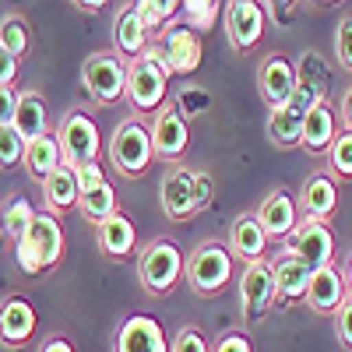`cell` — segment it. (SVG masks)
I'll return each mask as SVG.
<instances>
[{"instance_id": "obj_1", "label": "cell", "mask_w": 352, "mask_h": 352, "mask_svg": "<svg viewBox=\"0 0 352 352\" xmlns=\"http://www.w3.org/2000/svg\"><path fill=\"white\" fill-rule=\"evenodd\" d=\"M169 64H166V53L159 43H148L141 56L127 60V92L124 99L131 102V109L141 113H159L166 106L169 96Z\"/></svg>"}, {"instance_id": "obj_2", "label": "cell", "mask_w": 352, "mask_h": 352, "mask_svg": "<svg viewBox=\"0 0 352 352\" xmlns=\"http://www.w3.org/2000/svg\"><path fill=\"white\" fill-rule=\"evenodd\" d=\"M106 159L113 166V173H120L124 180H141L144 173L155 162V148H152V124H144L141 116H124L113 127L109 144H106Z\"/></svg>"}, {"instance_id": "obj_3", "label": "cell", "mask_w": 352, "mask_h": 352, "mask_svg": "<svg viewBox=\"0 0 352 352\" xmlns=\"http://www.w3.org/2000/svg\"><path fill=\"white\" fill-rule=\"evenodd\" d=\"M64 257V229L50 212H36L28 232L14 243V264L25 275H43Z\"/></svg>"}, {"instance_id": "obj_4", "label": "cell", "mask_w": 352, "mask_h": 352, "mask_svg": "<svg viewBox=\"0 0 352 352\" xmlns=\"http://www.w3.org/2000/svg\"><path fill=\"white\" fill-rule=\"evenodd\" d=\"M187 257L169 236H155L138 250V282L148 296H166L180 285Z\"/></svg>"}, {"instance_id": "obj_5", "label": "cell", "mask_w": 352, "mask_h": 352, "mask_svg": "<svg viewBox=\"0 0 352 352\" xmlns=\"http://www.w3.org/2000/svg\"><path fill=\"white\" fill-rule=\"evenodd\" d=\"M187 285L197 292V296H219L222 289H229L232 282V254L222 240H201L190 257H187V268H184Z\"/></svg>"}, {"instance_id": "obj_6", "label": "cell", "mask_w": 352, "mask_h": 352, "mask_svg": "<svg viewBox=\"0 0 352 352\" xmlns=\"http://www.w3.org/2000/svg\"><path fill=\"white\" fill-rule=\"evenodd\" d=\"M56 141H60V152H64V162H71L74 169L78 166H88V162H99V152H102V141H99V124L92 120V113L81 109V106H71L60 124H56Z\"/></svg>"}, {"instance_id": "obj_7", "label": "cell", "mask_w": 352, "mask_h": 352, "mask_svg": "<svg viewBox=\"0 0 352 352\" xmlns=\"http://www.w3.org/2000/svg\"><path fill=\"white\" fill-rule=\"evenodd\" d=\"M81 85L96 106H113L127 92V60L116 53H92L81 64Z\"/></svg>"}, {"instance_id": "obj_8", "label": "cell", "mask_w": 352, "mask_h": 352, "mask_svg": "<svg viewBox=\"0 0 352 352\" xmlns=\"http://www.w3.org/2000/svg\"><path fill=\"white\" fill-rule=\"evenodd\" d=\"M278 292H275V268L268 257L250 261L243 264V275H240V314L247 324H261L268 310L275 307Z\"/></svg>"}, {"instance_id": "obj_9", "label": "cell", "mask_w": 352, "mask_h": 352, "mask_svg": "<svg viewBox=\"0 0 352 352\" xmlns=\"http://www.w3.org/2000/svg\"><path fill=\"white\" fill-rule=\"evenodd\" d=\"M222 25H226L229 46L236 53H250L261 46L264 32H268V14H264L261 0H226Z\"/></svg>"}, {"instance_id": "obj_10", "label": "cell", "mask_w": 352, "mask_h": 352, "mask_svg": "<svg viewBox=\"0 0 352 352\" xmlns=\"http://www.w3.org/2000/svg\"><path fill=\"white\" fill-rule=\"evenodd\" d=\"M152 148H155V159L162 162H184L187 148H190V124L187 116L180 113V106L166 102L155 116H152Z\"/></svg>"}, {"instance_id": "obj_11", "label": "cell", "mask_w": 352, "mask_h": 352, "mask_svg": "<svg viewBox=\"0 0 352 352\" xmlns=\"http://www.w3.org/2000/svg\"><path fill=\"white\" fill-rule=\"evenodd\" d=\"M285 247H289L292 254H300V257L310 264V272L328 268V264H335V257H338L331 226H328V222H317V219H303V222L296 226V232L285 240Z\"/></svg>"}, {"instance_id": "obj_12", "label": "cell", "mask_w": 352, "mask_h": 352, "mask_svg": "<svg viewBox=\"0 0 352 352\" xmlns=\"http://www.w3.org/2000/svg\"><path fill=\"white\" fill-rule=\"evenodd\" d=\"M159 201H162V212L169 222H190L194 212V169L187 162H173L162 173V184H159Z\"/></svg>"}, {"instance_id": "obj_13", "label": "cell", "mask_w": 352, "mask_h": 352, "mask_svg": "<svg viewBox=\"0 0 352 352\" xmlns=\"http://www.w3.org/2000/svg\"><path fill=\"white\" fill-rule=\"evenodd\" d=\"M162 53H166V64H169V74H180V78H190L197 67H201V56H204V43H201V32L190 28L187 21H176L162 32Z\"/></svg>"}, {"instance_id": "obj_14", "label": "cell", "mask_w": 352, "mask_h": 352, "mask_svg": "<svg viewBox=\"0 0 352 352\" xmlns=\"http://www.w3.org/2000/svg\"><path fill=\"white\" fill-rule=\"evenodd\" d=\"M254 215H257L261 229L268 232V240H278V243H285L292 232H296V226L303 222L296 197H292L289 190H282V187L268 190V197L257 204V212H254Z\"/></svg>"}, {"instance_id": "obj_15", "label": "cell", "mask_w": 352, "mask_h": 352, "mask_svg": "<svg viewBox=\"0 0 352 352\" xmlns=\"http://www.w3.org/2000/svg\"><path fill=\"white\" fill-rule=\"evenodd\" d=\"M338 180L328 173V169H317V173H310L307 180H303V187H300V197H296V204H300V215H307V219H317V222H328V219H335V212H338Z\"/></svg>"}, {"instance_id": "obj_16", "label": "cell", "mask_w": 352, "mask_h": 352, "mask_svg": "<svg viewBox=\"0 0 352 352\" xmlns=\"http://www.w3.org/2000/svg\"><path fill=\"white\" fill-rule=\"evenodd\" d=\"M296 85H300V71H296V64H289L285 56L272 53V56H264V60H261L257 88H261V99L268 102L272 109L285 106L292 99V92H296Z\"/></svg>"}, {"instance_id": "obj_17", "label": "cell", "mask_w": 352, "mask_h": 352, "mask_svg": "<svg viewBox=\"0 0 352 352\" xmlns=\"http://www.w3.org/2000/svg\"><path fill=\"white\" fill-rule=\"evenodd\" d=\"M113 352H169V338L162 324L148 314H131L116 331Z\"/></svg>"}, {"instance_id": "obj_18", "label": "cell", "mask_w": 352, "mask_h": 352, "mask_svg": "<svg viewBox=\"0 0 352 352\" xmlns=\"http://www.w3.org/2000/svg\"><path fill=\"white\" fill-rule=\"evenodd\" d=\"M272 268H275V292H278V300L282 303H303L307 300V289H310V264L300 257V254H292L289 247H282L272 261Z\"/></svg>"}, {"instance_id": "obj_19", "label": "cell", "mask_w": 352, "mask_h": 352, "mask_svg": "<svg viewBox=\"0 0 352 352\" xmlns=\"http://www.w3.org/2000/svg\"><path fill=\"white\" fill-rule=\"evenodd\" d=\"M268 243H272L268 232L261 229V222H257L254 212L236 215V219H232V226H229V232H226V247H229L232 261H243V264L268 257Z\"/></svg>"}, {"instance_id": "obj_20", "label": "cell", "mask_w": 352, "mask_h": 352, "mask_svg": "<svg viewBox=\"0 0 352 352\" xmlns=\"http://www.w3.org/2000/svg\"><path fill=\"white\" fill-rule=\"evenodd\" d=\"M342 120H338V109L331 106V99L317 102L314 109H307L303 116V138H300V148L310 155H328L331 141L338 138Z\"/></svg>"}, {"instance_id": "obj_21", "label": "cell", "mask_w": 352, "mask_h": 352, "mask_svg": "<svg viewBox=\"0 0 352 352\" xmlns=\"http://www.w3.org/2000/svg\"><path fill=\"white\" fill-rule=\"evenodd\" d=\"M96 243L102 250V257L109 261H127L134 250H138V226L116 208L109 219H102L96 226Z\"/></svg>"}, {"instance_id": "obj_22", "label": "cell", "mask_w": 352, "mask_h": 352, "mask_svg": "<svg viewBox=\"0 0 352 352\" xmlns=\"http://www.w3.org/2000/svg\"><path fill=\"white\" fill-rule=\"evenodd\" d=\"M36 335V307L25 296H8L0 303V345L18 349Z\"/></svg>"}, {"instance_id": "obj_23", "label": "cell", "mask_w": 352, "mask_h": 352, "mask_svg": "<svg viewBox=\"0 0 352 352\" xmlns=\"http://www.w3.org/2000/svg\"><path fill=\"white\" fill-rule=\"evenodd\" d=\"M345 300V278L338 272V264H328V268H317L314 278H310V289H307V307L320 317H335V310L342 307Z\"/></svg>"}, {"instance_id": "obj_24", "label": "cell", "mask_w": 352, "mask_h": 352, "mask_svg": "<svg viewBox=\"0 0 352 352\" xmlns=\"http://www.w3.org/2000/svg\"><path fill=\"white\" fill-rule=\"evenodd\" d=\"M78 197H81V187H78V169L71 162H60L46 180H43V204L50 215H64L71 208H78Z\"/></svg>"}, {"instance_id": "obj_25", "label": "cell", "mask_w": 352, "mask_h": 352, "mask_svg": "<svg viewBox=\"0 0 352 352\" xmlns=\"http://www.w3.org/2000/svg\"><path fill=\"white\" fill-rule=\"evenodd\" d=\"M25 141H36L43 134H50V109H46V96L36 88L18 92V109H14V124H11Z\"/></svg>"}, {"instance_id": "obj_26", "label": "cell", "mask_w": 352, "mask_h": 352, "mask_svg": "<svg viewBox=\"0 0 352 352\" xmlns=\"http://www.w3.org/2000/svg\"><path fill=\"white\" fill-rule=\"evenodd\" d=\"M113 46H116V56H124V60H134L148 46V28L141 25L131 4H124L113 18Z\"/></svg>"}, {"instance_id": "obj_27", "label": "cell", "mask_w": 352, "mask_h": 352, "mask_svg": "<svg viewBox=\"0 0 352 352\" xmlns=\"http://www.w3.org/2000/svg\"><path fill=\"white\" fill-rule=\"evenodd\" d=\"M60 162H64V152H60V141H56L53 131L43 134V138H36V141H25V159H21V166H25V173H28V180L43 184Z\"/></svg>"}, {"instance_id": "obj_28", "label": "cell", "mask_w": 352, "mask_h": 352, "mask_svg": "<svg viewBox=\"0 0 352 352\" xmlns=\"http://www.w3.org/2000/svg\"><path fill=\"white\" fill-rule=\"evenodd\" d=\"M303 109H296L292 102L285 106H275L268 113V141L275 148H300V138H303Z\"/></svg>"}, {"instance_id": "obj_29", "label": "cell", "mask_w": 352, "mask_h": 352, "mask_svg": "<svg viewBox=\"0 0 352 352\" xmlns=\"http://www.w3.org/2000/svg\"><path fill=\"white\" fill-rule=\"evenodd\" d=\"M32 219H36L32 201L21 197V194H14L4 208H0V232H4L11 243H18L25 232H28V226H32Z\"/></svg>"}, {"instance_id": "obj_30", "label": "cell", "mask_w": 352, "mask_h": 352, "mask_svg": "<svg viewBox=\"0 0 352 352\" xmlns=\"http://www.w3.org/2000/svg\"><path fill=\"white\" fill-rule=\"evenodd\" d=\"M78 212L92 222V226H99L102 219H109L113 212H116V194H113V184L109 180H102L96 190H88V194H81L78 197Z\"/></svg>"}, {"instance_id": "obj_31", "label": "cell", "mask_w": 352, "mask_h": 352, "mask_svg": "<svg viewBox=\"0 0 352 352\" xmlns=\"http://www.w3.org/2000/svg\"><path fill=\"white\" fill-rule=\"evenodd\" d=\"M0 46H4L8 53H14L18 60L32 50V28H28L25 14H4L0 18Z\"/></svg>"}, {"instance_id": "obj_32", "label": "cell", "mask_w": 352, "mask_h": 352, "mask_svg": "<svg viewBox=\"0 0 352 352\" xmlns=\"http://www.w3.org/2000/svg\"><path fill=\"white\" fill-rule=\"evenodd\" d=\"M328 173L335 176V180H352V131H338V138L331 141V148H328Z\"/></svg>"}, {"instance_id": "obj_33", "label": "cell", "mask_w": 352, "mask_h": 352, "mask_svg": "<svg viewBox=\"0 0 352 352\" xmlns=\"http://www.w3.org/2000/svg\"><path fill=\"white\" fill-rule=\"evenodd\" d=\"M222 8H226V0H184V21L190 25V28H197V32H208V28L219 21V14H222Z\"/></svg>"}, {"instance_id": "obj_34", "label": "cell", "mask_w": 352, "mask_h": 352, "mask_svg": "<svg viewBox=\"0 0 352 352\" xmlns=\"http://www.w3.org/2000/svg\"><path fill=\"white\" fill-rule=\"evenodd\" d=\"M131 8H134V14L141 18V25L148 28V36L152 32H159V28L180 11L176 4H169V0H131Z\"/></svg>"}, {"instance_id": "obj_35", "label": "cell", "mask_w": 352, "mask_h": 352, "mask_svg": "<svg viewBox=\"0 0 352 352\" xmlns=\"http://www.w3.org/2000/svg\"><path fill=\"white\" fill-rule=\"evenodd\" d=\"M21 159H25V138L8 124V127H0V169H14V166H21Z\"/></svg>"}, {"instance_id": "obj_36", "label": "cell", "mask_w": 352, "mask_h": 352, "mask_svg": "<svg viewBox=\"0 0 352 352\" xmlns=\"http://www.w3.org/2000/svg\"><path fill=\"white\" fill-rule=\"evenodd\" d=\"M169 352H212V345L197 324H184L176 331V338L169 342Z\"/></svg>"}, {"instance_id": "obj_37", "label": "cell", "mask_w": 352, "mask_h": 352, "mask_svg": "<svg viewBox=\"0 0 352 352\" xmlns=\"http://www.w3.org/2000/svg\"><path fill=\"white\" fill-rule=\"evenodd\" d=\"M208 92L204 88H194V85H187V88H180V96H176V106H180V113L187 116H201V113H208Z\"/></svg>"}, {"instance_id": "obj_38", "label": "cell", "mask_w": 352, "mask_h": 352, "mask_svg": "<svg viewBox=\"0 0 352 352\" xmlns=\"http://www.w3.org/2000/svg\"><path fill=\"white\" fill-rule=\"evenodd\" d=\"M335 56L345 71H352V14H345L335 28Z\"/></svg>"}, {"instance_id": "obj_39", "label": "cell", "mask_w": 352, "mask_h": 352, "mask_svg": "<svg viewBox=\"0 0 352 352\" xmlns=\"http://www.w3.org/2000/svg\"><path fill=\"white\" fill-rule=\"evenodd\" d=\"M215 201V176L208 169H194V212H204Z\"/></svg>"}, {"instance_id": "obj_40", "label": "cell", "mask_w": 352, "mask_h": 352, "mask_svg": "<svg viewBox=\"0 0 352 352\" xmlns=\"http://www.w3.org/2000/svg\"><path fill=\"white\" fill-rule=\"evenodd\" d=\"M335 335H338V342L352 352V296H349V292H345L342 307L335 310Z\"/></svg>"}, {"instance_id": "obj_41", "label": "cell", "mask_w": 352, "mask_h": 352, "mask_svg": "<svg viewBox=\"0 0 352 352\" xmlns=\"http://www.w3.org/2000/svg\"><path fill=\"white\" fill-rule=\"evenodd\" d=\"M261 8H264V14H268V21L289 25V18L300 8V0H261Z\"/></svg>"}, {"instance_id": "obj_42", "label": "cell", "mask_w": 352, "mask_h": 352, "mask_svg": "<svg viewBox=\"0 0 352 352\" xmlns=\"http://www.w3.org/2000/svg\"><path fill=\"white\" fill-rule=\"evenodd\" d=\"M212 352H254V338H250L247 331H226V335L212 345Z\"/></svg>"}, {"instance_id": "obj_43", "label": "cell", "mask_w": 352, "mask_h": 352, "mask_svg": "<svg viewBox=\"0 0 352 352\" xmlns=\"http://www.w3.org/2000/svg\"><path fill=\"white\" fill-rule=\"evenodd\" d=\"M106 180L102 176V166L99 162H88V166H78V187H81V194H88V190H96L99 184Z\"/></svg>"}, {"instance_id": "obj_44", "label": "cell", "mask_w": 352, "mask_h": 352, "mask_svg": "<svg viewBox=\"0 0 352 352\" xmlns=\"http://www.w3.org/2000/svg\"><path fill=\"white\" fill-rule=\"evenodd\" d=\"M14 109H18V92L11 85H0V127L14 124Z\"/></svg>"}, {"instance_id": "obj_45", "label": "cell", "mask_w": 352, "mask_h": 352, "mask_svg": "<svg viewBox=\"0 0 352 352\" xmlns=\"http://www.w3.org/2000/svg\"><path fill=\"white\" fill-rule=\"evenodd\" d=\"M18 64H21L18 56L0 46V85H14V78H18Z\"/></svg>"}, {"instance_id": "obj_46", "label": "cell", "mask_w": 352, "mask_h": 352, "mask_svg": "<svg viewBox=\"0 0 352 352\" xmlns=\"http://www.w3.org/2000/svg\"><path fill=\"white\" fill-rule=\"evenodd\" d=\"M338 120H342L345 131H352V85H349V92H345V99L338 106Z\"/></svg>"}, {"instance_id": "obj_47", "label": "cell", "mask_w": 352, "mask_h": 352, "mask_svg": "<svg viewBox=\"0 0 352 352\" xmlns=\"http://www.w3.org/2000/svg\"><path fill=\"white\" fill-rule=\"evenodd\" d=\"M39 352H78V349H74L67 338L53 335V338H46V342H43V349H39Z\"/></svg>"}, {"instance_id": "obj_48", "label": "cell", "mask_w": 352, "mask_h": 352, "mask_svg": "<svg viewBox=\"0 0 352 352\" xmlns=\"http://www.w3.org/2000/svg\"><path fill=\"white\" fill-rule=\"evenodd\" d=\"M71 4H74L78 11H85V14H99L109 0H71Z\"/></svg>"}, {"instance_id": "obj_49", "label": "cell", "mask_w": 352, "mask_h": 352, "mask_svg": "<svg viewBox=\"0 0 352 352\" xmlns=\"http://www.w3.org/2000/svg\"><path fill=\"white\" fill-rule=\"evenodd\" d=\"M342 278H345V292H349V296H352V250L345 254V261H342Z\"/></svg>"}, {"instance_id": "obj_50", "label": "cell", "mask_w": 352, "mask_h": 352, "mask_svg": "<svg viewBox=\"0 0 352 352\" xmlns=\"http://www.w3.org/2000/svg\"><path fill=\"white\" fill-rule=\"evenodd\" d=\"M314 4H342V0H314Z\"/></svg>"}, {"instance_id": "obj_51", "label": "cell", "mask_w": 352, "mask_h": 352, "mask_svg": "<svg viewBox=\"0 0 352 352\" xmlns=\"http://www.w3.org/2000/svg\"><path fill=\"white\" fill-rule=\"evenodd\" d=\"M169 4H176V8H184V0H169Z\"/></svg>"}, {"instance_id": "obj_52", "label": "cell", "mask_w": 352, "mask_h": 352, "mask_svg": "<svg viewBox=\"0 0 352 352\" xmlns=\"http://www.w3.org/2000/svg\"><path fill=\"white\" fill-rule=\"evenodd\" d=\"M0 240H4V232H0Z\"/></svg>"}]
</instances>
